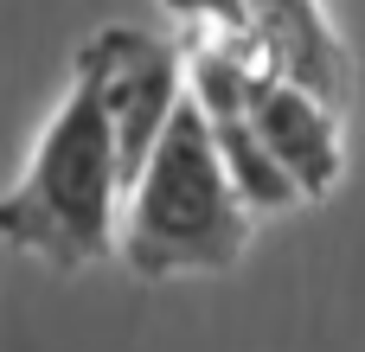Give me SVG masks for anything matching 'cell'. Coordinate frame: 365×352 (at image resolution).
<instances>
[{"label":"cell","instance_id":"6da1fadb","mask_svg":"<svg viewBox=\"0 0 365 352\" xmlns=\"http://www.w3.org/2000/svg\"><path fill=\"white\" fill-rule=\"evenodd\" d=\"M122 199H128V180H122L115 122L90 58H77L71 90L45 122L19 186L0 199V244L51 269L103 263L122 244Z\"/></svg>","mask_w":365,"mask_h":352},{"label":"cell","instance_id":"7a4b0ae2","mask_svg":"<svg viewBox=\"0 0 365 352\" xmlns=\"http://www.w3.org/2000/svg\"><path fill=\"white\" fill-rule=\"evenodd\" d=\"M244 250H250V205L231 186V167L218 154L199 96L186 90L141 180L128 186L115 257L128 263V276L167 282V276H225L244 263Z\"/></svg>","mask_w":365,"mask_h":352},{"label":"cell","instance_id":"3957f363","mask_svg":"<svg viewBox=\"0 0 365 352\" xmlns=\"http://www.w3.org/2000/svg\"><path fill=\"white\" fill-rule=\"evenodd\" d=\"M77 58H90V71L103 83V103H109V122H115V147H122V180L135 186L148 154H154V141L173 122V109L186 103V51L154 38V32H141V26H103Z\"/></svg>","mask_w":365,"mask_h":352},{"label":"cell","instance_id":"277c9868","mask_svg":"<svg viewBox=\"0 0 365 352\" xmlns=\"http://www.w3.org/2000/svg\"><path fill=\"white\" fill-rule=\"evenodd\" d=\"M250 122L257 135L269 141V154L289 167V180L302 186V205H321L340 173H346V147H340V122H334V103L276 77V71H257L250 83Z\"/></svg>","mask_w":365,"mask_h":352},{"label":"cell","instance_id":"5b68a950","mask_svg":"<svg viewBox=\"0 0 365 352\" xmlns=\"http://www.w3.org/2000/svg\"><path fill=\"white\" fill-rule=\"evenodd\" d=\"M244 38L257 45V58L276 77L327 96L334 109L346 103V45L334 38V26L321 19L314 0H250Z\"/></svg>","mask_w":365,"mask_h":352},{"label":"cell","instance_id":"8992f818","mask_svg":"<svg viewBox=\"0 0 365 352\" xmlns=\"http://www.w3.org/2000/svg\"><path fill=\"white\" fill-rule=\"evenodd\" d=\"M205 109V103H199ZM212 135H218V154L231 167V186L244 192L250 212H282V205H302V186L289 180V167L269 154V141L257 135L250 122V103H231V109H205Z\"/></svg>","mask_w":365,"mask_h":352},{"label":"cell","instance_id":"52a82bcc","mask_svg":"<svg viewBox=\"0 0 365 352\" xmlns=\"http://www.w3.org/2000/svg\"><path fill=\"white\" fill-rule=\"evenodd\" d=\"M160 6H167V19H186L199 32H237L250 13V0H160Z\"/></svg>","mask_w":365,"mask_h":352}]
</instances>
